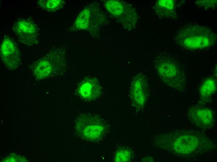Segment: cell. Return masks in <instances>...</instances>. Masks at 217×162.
I'll use <instances>...</instances> for the list:
<instances>
[{"label": "cell", "mask_w": 217, "mask_h": 162, "mask_svg": "<svg viewBox=\"0 0 217 162\" xmlns=\"http://www.w3.org/2000/svg\"><path fill=\"white\" fill-rule=\"evenodd\" d=\"M178 36L181 44L190 49L209 46L215 39L213 32L210 29L193 24L184 26L179 31Z\"/></svg>", "instance_id": "cell-1"}, {"label": "cell", "mask_w": 217, "mask_h": 162, "mask_svg": "<svg viewBox=\"0 0 217 162\" xmlns=\"http://www.w3.org/2000/svg\"><path fill=\"white\" fill-rule=\"evenodd\" d=\"M13 32L18 41L28 46L36 45L39 41L40 30L38 26L31 20L19 18L14 22Z\"/></svg>", "instance_id": "cell-2"}, {"label": "cell", "mask_w": 217, "mask_h": 162, "mask_svg": "<svg viewBox=\"0 0 217 162\" xmlns=\"http://www.w3.org/2000/svg\"><path fill=\"white\" fill-rule=\"evenodd\" d=\"M92 115L80 116L76 125L79 126L77 131L80 136L90 141H94L102 138L105 133V126L103 121L98 120Z\"/></svg>", "instance_id": "cell-3"}, {"label": "cell", "mask_w": 217, "mask_h": 162, "mask_svg": "<svg viewBox=\"0 0 217 162\" xmlns=\"http://www.w3.org/2000/svg\"><path fill=\"white\" fill-rule=\"evenodd\" d=\"M160 69L162 76L171 88L180 91L185 88L186 76L176 62L173 60H167L163 64Z\"/></svg>", "instance_id": "cell-4"}, {"label": "cell", "mask_w": 217, "mask_h": 162, "mask_svg": "<svg viewBox=\"0 0 217 162\" xmlns=\"http://www.w3.org/2000/svg\"><path fill=\"white\" fill-rule=\"evenodd\" d=\"M1 60L7 68L14 69L20 65V52L17 44L11 36L4 35L0 45Z\"/></svg>", "instance_id": "cell-5"}, {"label": "cell", "mask_w": 217, "mask_h": 162, "mask_svg": "<svg viewBox=\"0 0 217 162\" xmlns=\"http://www.w3.org/2000/svg\"><path fill=\"white\" fill-rule=\"evenodd\" d=\"M179 134L172 138L171 149L173 152L183 155H189L195 153L201 146V141H203L197 134L190 133Z\"/></svg>", "instance_id": "cell-6"}, {"label": "cell", "mask_w": 217, "mask_h": 162, "mask_svg": "<svg viewBox=\"0 0 217 162\" xmlns=\"http://www.w3.org/2000/svg\"><path fill=\"white\" fill-rule=\"evenodd\" d=\"M189 115L193 123L201 127L206 128L213 122V112L208 108L194 107L189 111Z\"/></svg>", "instance_id": "cell-7"}, {"label": "cell", "mask_w": 217, "mask_h": 162, "mask_svg": "<svg viewBox=\"0 0 217 162\" xmlns=\"http://www.w3.org/2000/svg\"><path fill=\"white\" fill-rule=\"evenodd\" d=\"M98 81L94 78L85 79L78 86L77 94L82 99L87 101L92 100L96 98L99 93Z\"/></svg>", "instance_id": "cell-8"}, {"label": "cell", "mask_w": 217, "mask_h": 162, "mask_svg": "<svg viewBox=\"0 0 217 162\" xmlns=\"http://www.w3.org/2000/svg\"><path fill=\"white\" fill-rule=\"evenodd\" d=\"M215 79L213 77H209L202 82L199 88L200 99L203 100L208 99L214 93L216 90Z\"/></svg>", "instance_id": "cell-9"}, {"label": "cell", "mask_w": 217, "mask_h": 162, "mask_svg": "<svg viewBox=\"0 0 217 162\" xmlns=\"http://www.w3.org/2000/svg\"><path fill=\"white\" fill-rule=\"evenodd\" d=\"M64 1L60 0H41L37 2L38 6L48 12H54L61 8Z\"/></svg>", "instance_id": "cell-10"}, {"label": "cell", "mask_w": 217, "mask_h": 162, "mask_svg": "<svg viewBox=\"0 0 217 162\" xmlns=\"http://www.w3.org/2000/svg\"><path fill=\"white\" fill-rule=\"evenodd\" d=\"M90 10L89 9L83 10L77 18L74 23L75 26L78 29L87 28L89 23Z\"/></svg>", "instance_id": "cell-11"}, {"label": "cell", "mask_w": 217, "mask_h": 162, "mask_svg": "<svg viewBox=\"0 0 217 162\" xmlns=\"http://www.w3.org/2000/svg\"><path fill=\"white\" fill-rule=\"evenodd\" d=\"M107 10L114 15H118L122 12V7L120 3L116 1H109L105 3Z\"/></svg>", "instance_id": "cell-12"}]
</instances>
